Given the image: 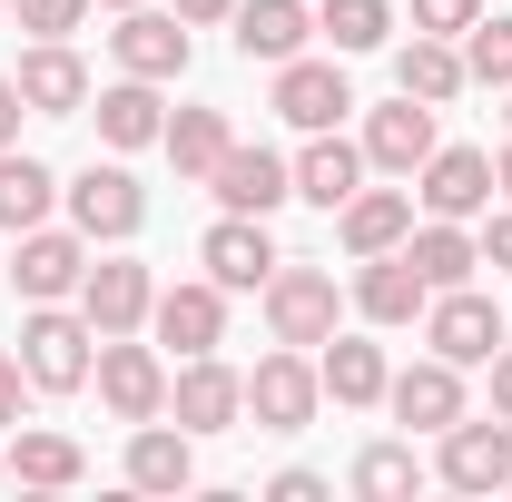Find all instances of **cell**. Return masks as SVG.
<instances>
[{"label": "cell", "mask_w": 512, "mask_h": 502, "mask_svg": "<svg viewBox=\"0 0 512 502\" xmlns=\"http://www.w3.org/2000/svg\"><path fill=\"white\" fill-rule=\"evenodd\" d=\"M158 148H168V168H178V178H197V188H207V168L237 148V128H227V109H178Z\"/></svg>", "instance_id": "30"}, {"label": "cell", "mask_w": 512, "mask_h": 502, "mask_svg": "<svg viewBox=\"0 0 512 502\" xmlns=\"http://www.w3.org/2000/svg\"><path fill=\"white\" fill-rule=\"evenodd\" d=\"M394 89H404V99H424V109L463 99V40H434V30H414V40L394 50Z\"/></svg>", "instance_id": "24"}, {"label": "cell", "mask_w": 512, "mask_h": 502, "mask_svg": "<svg viewBox=\"0 0 512 502\" xmlns=\"http://www.w3.org/2000/svg\"><path fill=\"white\" fill-rule=\"evenodd\" d=\"M89 365H99V325L89 315H60V306H30V325H20V375L40 384V394H79Z\"/></svg>", "instance_id": "1"}, {"label": "cell", "mask_w": 512, "mask_h": 502, "mask_svg": "<svg viewBox=\"0 0 512 502\" xmlns=\"http://www.w3.org/2000/svg\"><path fill=\"white\" fill-rule=\"evenodd\" d=\"M424 306H434V286H424V266L404 247L365 256V276H355V315H365V325H414Z\"/></svg>", "instance_id": "19"}, {"label": "cell", "mask_w": 512, "mask_h": 502, "mask_svg": "<svg viewBox=\"0 0 512 502\" xmlns=\"http://www.w3.org/2000/svg\"><path fill=\"white\" fill-rule=\"evenodd\" d=\"M404 256L424 266V286L444 296V286H473V266H483V237H463V217H434V227H414Z\"/></svg>", "instance_id": "29"}, {"label": "cell", "mask_w": 512, "mask_h": 502, "mask_svg": "<svg viewBox=\"0 0 512 502\" xmlns=\"http://www.w3.org/2000/svg\"><path fill=\"white\" fill-rule=\"evenodd\" d=\"M306 40H316V10H306V0H237V50H247V60H296V50H306Z\"/></svg>", "instance_id": "22"}, {"label": "cell", "mask_w": 512, "mask_h": 502, "mask_svg": "<svg viewBox=\"0 0 512 502\" xmlns=\"http://www.w3.org/2000/svg\"><path fill=\"white\" fill-rule=\"evenodd\" d=\"M69 227H79V237H89V247H128V237H138V227H148V188H138V178H128L119 158H109V168H99V158H89V168H79V178H69Z\"/></svg>", "instance_id": "2"}, {"label": "cell", "mask_w": 512, "mask_h": 502, "mask_svg": "<svg viewBox=\"0 0 512 502\" xmlns=\"http://www.w3.org/2000/svg\"><path fill=\"white\" fill-rule=\"evenodd\" d=\"M168 10H178L188 30H217V20H237V0H168Z\"/></svg>", "instance_id": "41"}, {"label": "cell", "mask_w": 512, "mask_h": 502, "mask_svg": "<svg viewBox=\"0 0 512 502\" xmlns=\"http://www.w3.org/2000/svg\"><path fill=\"white\" fill-rule=\"evenodd\" d=\"M316 375H325V404H384L394 365H384V345H365V335H325Z\"/></svg>", "instance_id": "26"}, {"label": "cell", "mask_w": 512, "mask_h": 502, "mask_svg": "<svg viewBox=\"0 0 512 502\" xmlns=\"http://www.w3.org/2000/svg\"><path fill=\"white\" fill-rule=\"evenodd\" d=\"M79 276H89V237H79V227H30V237H20V256H10V286H20L30 306L79 296Z\"/></svg>", "instance_id": "8"}, {"label": "cell", "mask_w": 512, "mask_h": 502, "mask_svg": "<svg viewBox=\"0 0 512 502\" xmlns=\"http://www.w3.org/2000/svg\"><path fill=\"white\" fill-rule=\"evenodd\" d=\"M316 30L335 50H384V40H394V10H384V0H325Z\"/></svg>", "instance_id": "33"}, {"label": "cell", "mask_w": 512, "mask_h": 502, "mask_svg": "<svg viewBox=\"0 0 512 502\" xmlns=\"http://www.w3.org/2000/svg\"><path fill=\"white\" fill-rule=\"evenodd\" d=\"M0 10H10V0H0Z\"/></svg>", "instance_id": "46"}, {"label": "cell", "mask_w": 512, "mask_h": 502, "mask_svg": "<svg viewBox=\"0 0 512 502\" xmlns=\"http://www.w3.org/2000/svg\"><path fill=\"white\" fill-rule=\"evenodd\" d=\"M0 483H10V453H0Z\"/></svg>", "instance_id": "44"}, {"label": "cell", "mask_w": 512, "mask_h": 502, "mask_svg": "<svg viewBox=\"0 0 512 502\" xmlns=\"http://www.w3.org/2000/svg\"><path fill=\"white\" fill-rule=\"evenodd\" d=\"M384 404H394V424H404V434H444L453 414H463V365L424 355V365H404V375L384 384Z\"/></svg>", "instance_id": "17"}, {"label": "cell", "mask_w": 512, "mask_h": 502, "mask_svg": "<svg viewBox=\"0 0 512 502\" xmlns=\"http://www.w3.org/2000/svg\"><path fill=\"white\" fill-rule=\"evenodd\" d=\"M335 227H345L355 256H384V247L414 237V197H404V188H355L345 207H335Z\"/></svg>", "instance_id": "25"}, {"label": "cell", "mask_w": 512, "mask_h": 502, "mask_svg": "<svg viewBox=\"0 0 512 502\" xmlns=\"http://www.w3.org/2000/svg\"><path fill=\"white\" fill-rule=\"evenodd\" d=\"M414 188H424V217H483L493 207V158L483 148H434L414 168Z\"/></svg>", "instance_id": "18"}, {"label": "cell", "mask_w": 512, "mask_h": 502, "mask_svg": "<svg viewBox=\"0 0 512 502\" xmlns=\"http://www.w3.org/2000/svg\"><path fill=\"white\" fill-rule=\"evenodd\" d=\"M345 109H355V89H345V69H335V60H306V50L276 60V119H286V128L316 138V128H335Z\"/></svg>", "instance_id": "14"}, {"label": "cell", "mask_w": 512, "mask_h": 502, "mask_svg": "<svg viewBox=\"0 0 512 502\" xmlns=\"http://www.w3.org/2000/svg\"><path fill=\"white\" fill-rule=\"evenodd\" d=\"M503 119H512V109H503Z\"/></svg>", "instance_id": "47"}, {"label": "cell", "mask_w": 512, "mask_h": 502, "mask_svg": "<svg viewBox=\"0 0 512 502\" xmlns=\"http://www.w3.org/2000/svg\"><path fill=\"white\" fill-rule=\"evenodd\" d=\"M99 138H109V148H158V138H168L158 79H119V89H99Z\"/></svg>", "instance_id": "28"}, {"label": "cell", "mask_w": 512, "mask_h": 502, "mask_svg": "<svg viewBox=\"0 0 512 502\" xmlns=\"http://www.w3.org/2000/svg\"><path fill=\"white\" fill-rule=\"evenodd\" d=\"M207 188H217V207H237V217H276V207L296 197V168H286L276 148H247V138H237V148L207 168Z\"/></svg>", "instance_id": "13"}, {"label": "cell", "mask_w": 512, "mask_h": 502, "mask_svg": "<svg viewBox=\"0 0 512 502\" xmlns=\"http://www.w3.org/2000/svg\"><path fill=\"white\" fill-rule=\"evenodd\" d=\"M463 79L512 89V10H493V20H473V30H463Z\"/></svg>", "instance_id": "34"}, {"label": "cell", "mask_w": 512, "mask_h": 502, "mask_svg": "<svg viewBox=\"0 0 512 502\" xmlns=\"http://www.w3.org/2000/svg\"><path fill=\"white\" fill-rule=\"evenodd\" d=\"M89 473V453L69 434H40V424H10V483H30V493H69Z\"/></svg>", "instance_id": "27"}, {"label": "cell", "mask_w": 512, "mask_h": 502, "mask_svg": "<svg viewBox=\"0 0 512 502\" xmlns=\"http://www.w3.org/2000/svg\"><path fill=\"white\" fill-rule=\"evenodd\" d=\"M503 306H493V296H473V286H444V296H434V306H424V345H434V355H444V365H493V355H503Z\"/></svg>", "instance_id": "5"}, {"label": "cell", "mask_w": 512, "mask_h": 502, "mask_svg": "<svg viewBox=\"0 0 512 502\" xmlns=\"http://www.w3.org/2000/svg\"><path fill=\"white\" fill-rule=\"evenodd\" d=\"M148 325H158V345H178V365H188V355H217V335H227V286H217V276L158 286Z\"/></svg>", "instance_id": "10"}, {"label": "cell", "mask_w": 512, "mask_h": 502, "mask_svg": "<svg viewBox=\"0 0 512 502\" xmlns=\"http://www.w3.org/2000/svg\"><path fill=\"white\" fill-rule=\"evenodd\" d=\"M414 483H424L414 443H365V453H355V493H365V502H404Z\"/></svg>", "instance_id": "32"}, {"label": "cell", "mask_w": 512, "mask_h": 502, "mask_svg": "<svg viewBox=\"0 0 512 502\" xmlns=\"http://www.w3.org/2000/svg\"><path fill=\"white\" fill-rule=\"evenodd\" d=\"M128 483H138V493H188L197 483L188 424H178V434H168V424H128Z\"/></svg>", "instance_id": "23"}, {"label": "cell", "mask_w": 512, "mask_h": 502, "mask_svg": "<svg viewBox=\"0 0 512 502\" xmlns=\"http://www.w3.org/2000/svg\"><path fill=\"white\" fill-rule=\"evenodd\" d=\"M20 394H30V375H20V355H0V434L20 424Z\"/></svg>", "instance_id": "38"}, {"label": "cell", "mask_w": 512, "mask_h": 502, "mask_svg": "<svg viewBox=\"0 0 512 502\" xmlns=\"http://www.w3.org/2000/svg\"><path fill=\"white\" fill-rule=\"evenodd\" d=\"M434 473H444L453 493H503V483H512V424H503V414H493V424L453 414V424H444V463H434Z\"/></svg>", "instance_id": "12"}, {"label": "cell", "mask_w": 512, "mask_h": 502, "mask_svg": "<svg viewBox=\"0 0 512 502\" xmlns=\"http://www.w3.org/2000/svg\"><path fill=\"white\" fill-rule=\"evenodd\" d=\"M493 188H512V148H503V158H493Z\"/></svg>", "instance_id": "43"}, {"label": "cell", "mask_w": 512, "mask_h": 502, "mask_svg": "<svg viewBox=\"0 0 512 502\" xmlns=\"http://www.w3.org/2000/svg\"><path fill=\"white\" fill-rule=\"evenodd\" d=\"M148 306H158V276H148L138 256H99V266L79 276V315H89L99 335H138Z\"/></svg>", "instance_id": "9"}, {"label": "cell", "mask_w": 512, "mask_h": 502, "mask_svg": "<svg viewBox=\"0 0 512 502\" xmlns=\"http://www.w3.org/2000/svg\"><path fill=\"white\" fill-rule=\"evenodd\" d=\"M10 79H20V99H30L40 119H79V109H89V60H79L69 40H40Z\"/></svg>", "instance_id": "20"}, {"label": "cell", "mask_w": 512, "mask_h": 502, "mask_svg": "<svg viewBox=\"0 0 512 502\" xmlns=\"http://www.w3.org/2000/svg\"><path fill=\"white\" fill-rule=\"evenodd\" d=\"M286 168H296V197H316V207H345V197L365 188V148H355V138H335V128H316Z\"/></svg>", "instance_id": "21"}, {"label": "cell", "mask_w": 512, "mask_h": 502, "mask_svg": "<svg viewBox=\"0 0 512 502\" xmlns=\"http://www.w3.org/2000/svg\"><path fill=\"white\" fill-rule=\"evenodd\" d=\"M483 20V0H414V30H434V40H463Z\"/></svg>", "instance_id": "36"}, {"label": "cell", "mask_w": 512, "mask_h": 502, "mask_svg": "<svg viewBox=\"0 0 512 502\" xmlns=\"http://www.w3.org/2000/svg\"><path fill=\"white\" fill-rule=\"evenodd\" d=\"M50 197H60V178H50L40 158H20V148H0V227H10V237H30V227H50Z\"/></svg>", "instance_id": "31"}, {"label": "cell", "mask_w": 512, "mask_h": 502, "mask_svg": "<svg viewBox=\"0 0 512 502\" xmlns=\"http://www.w3.org/2000/svg\"><path fill=\"white\" fill-rule=\"evenodd\" d=\"M434 148H444V138H434V109H424V99H404V89H394V109L365 119V168H384V178H414Z\"/></svg>", "instance_id": "16"}, {"label": "cell", "mask_w": 512, "mask_h": 502, "mask_svg": "<svg viewBox=\"0 0 512 502\" xmlns=\"http://www.w3.org/2000/svg\"><path fill=\"white\" fill-rule=\"evenodd\" d=\"M266 325H276V345H325V335H335V276L276 256V276H266Z\"/></svg>", "instance_id": "6"}, {"label": "cell", "mask_w": 512, "mask_h": 502, "mask_svg": "<svg viewBox=\"0 0 512 502\" xmlns=\"http://www.w3.org/2000/svg\"><path fill=\"white\" fill-rule=\"evenodd\" d=\"M168 414H178L188 434H237V414H247V375H227L217 355H188V365L168 375Z\"/></svg>", "instance_id": "11"}, {"label": "cell", "mask_w": 512, "mask_h": 502, "mask_svg": "<svg viewBox=\"0 0 512 502\" xmlns=\"http://www.w3.org/2000/svg\"><path fill=\"white\" fill-rule=\"evenodd\" d=\"M483 266H503V276H512V207H493V227H483Z\"/></svg>", "instance_id": "39"}, {"label": "cell", "mask_w": 512, "mask_h": 502, "mask_svg": "<svg viewBox=\"0 0 512 502\" xmlns=\"http://www.w3.org/2000/svg\"><path fill=\"white\" fill-rule=\"evenodd\" d=\"M493 414L512 424V335H503V355H493Z\"/></svg>", "instance_id": "42"}, {"label": "cell", "mask_w": 512, "mask_h": 502, "mask_svg": "<svg viewBox=\"0 0 512 502\" xmlns=\"http://www.w3.org/2000/svg\"><path fill=\"white\" fill-rule=\"evenodd\" d=\"M316 404H325V375L306 365V345H276V355L247 375V414L266 424V434H306Z\"/></svg>", "instance_id": "3"}, {"label": "cell", "mask_w": 512, "mask_h": 502, "mask_svg": "<svg viewBox=\"0 0 512 502\" xmlns=\"http://www.w3.org/2000/svg\"><path fill=\"white\" fill-rule=\"evenodd\" d=\"M20 119H30V99H20V79H0V148H20Z\"/></svg>", "instance_id": "40"}, {"label": "cell", "mask_w": 512, "mask_h": 502, "mask_svg": "<svg viewBox=\"0 0 512 502\" xmlns=\"http://www.w3.org/2000/svg\"><path fill=\"white\" fill-rule=\"evenodd\" d=\"M109 10H138V0H109Z\"/></svg>", "instance_id": "45"}, {"label": "cell", "mask_w": 512, "mask_h": 502, "mask_svg": "<svg viewBox=\"0 0 512 502\" xmlns=\"http://www.w3.org/2000/svg\"><path fill=\"white\" fill-rule=\"evenodd\" d=\"M197 266H207V276H217L227 296H247V286H266V276H276V237H266V217H237V207H227V217L207 227V247H197Z\"/></svg>", "instance_id": "15"}, {"label": "cell", "mask_w": 512, "mask_h": 502, "mask_svg": "<svg viewBox=\"0 0 512 502\" xmlns=\"http://www.w3.org/2000/svg\"><path fill=\"white\" fill-rule=\"evenodd\" d=\"M20 10V30H40V40H69L79 20H89V0H10Z\"/></svg>", "instance_id": "35"}, {"label": "cell", "mask_w": 512, "mask_h": 502, "mask_svg": "<svg viewBox=\"0 0 512 502\" xmlns=\"http://www.w3.org/2000/svg\"><path fill=\"white\" fill-rule=\"evenodd\" d=\"M266 493H276V502H325V473H306V463H286V473H276Z\"/></svg>", "instance_id": "37"}, {"label": "cell", "mask_w": 512, "mask_h": 502, "mask_svg": "<svg viewBox=\"0 0 512 502\" xmlns=\"http://www.w3.org/2000/svg\"><path fill=\"white\" fill-rule=\"evenodd\" d=\"M109 50H119V69H128V79H158V89H168V79H188V20L138 0V10H119Z\"/></svg>", "instance_id": "7"}, {"label": "cell", "mask_w": 512, "mask_h": 502, "mask_svg": "<svg viewBox=\"0 0 512 502\" xmlns=\"http://www.w3.org/2000/svg\"><path fill=\"white\" fill-rule=\"evenodd\" d=\"M99 404L119 414V424H158L168 414V365H158V345H128V335H99Z\"/></svg>", "instance_id": "4"}]
</instances>
